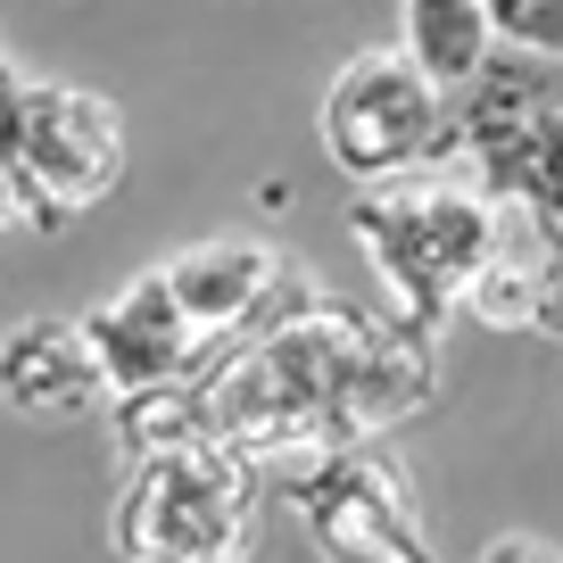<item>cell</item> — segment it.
Segmentation results:
<instances>
[{
	"mask_svg": "<svg viewBox=\"0 0 563 563\" xmlns=\"http://www.w3.org/2000/svg\"><path fill=\"white\" fill-rule=\"evenodd\" d=\"M431 389H440L431 332L349 307L316 282L241 349L216 356L191 382V398L216 448L249 456L257 473H282L332 448H373L406 415H422Z\"/></svg>",
	"mask_w": 563,
	"mask_h": 563,
	"instance_id": "obj_1",
	"label": "cell"
},
{
	"mask_svg": "<svg viewBox=\"0 0 563 563\" xmlns=\"http://www.w3.org/2000/svg\"><path fill=\"white\" fill-rule=\"evenodd\" d=\"M456 158H473L489 208L522 216L547 249V290L530 332L563 340V67L497 51L456 91Z\"/></svg>",
	"mask_w": 563,
	"mask_h": 563,
	"instance_id": "obj_2",
	"label": "cell"
},
{
	"mask_svg": "<svg viewBox=\"0 0 563 563\" xmlns=\"http://www.w3.org/2000/svg\"><path fill=\"white\" fill-rule=\"evenodd\" d=\"M349 232L365 241V265L382 274V299L398 323L440 332L464 307V290L481 282L497 249V208L481 183H448V175H406V183H373L349 199Z\"/></svg>",
	"mask_w": 563,
	"mask_h": 563,
	"instance_id": "obj_3",
	"label": "cell"
},
{
	"mask_svg": "<svg viewBox=\"0 0 563 563\" xmlns=\"http://www.w3.org/2000/svg\"><path fill=\"white\" fill-rule=\"evenodd\" d=\"M257 489L265 473L216 440L124 456L108 547L117 563H241L257 539Z\"/></svg>",
	"mask_w": 563,
	"mask_h": 563,
	"instance_id": "obj_4",
	"label": "cell"
},
{
	"mask_svg": "<svg viewBox=\"0 0 563 563\" xmlns=\"http://www.w3.org/2000/svg\"><path fill=\"white\" fill-rule=\"evenodd\" d=\"M124 175V117L84 84H18L0 100V183L18 232H58Z\"/></svg>",
	"mask_w": 563,
	"mask_h": 563,
	"instance_id": "obj_5",
	"label": "cell"
},
{
	"mask_svg": "<svg viewBox=\"0 0 563 563\" xmlns=\"http://www.w3.org/2000/svg\"><path fill=\"white\" fill-rule=\"evenodd\" d=\"M316 141L356 191L406 183V175H431V166L456 158V100L440 84H422L406 51H356L323 84Z\"/></svg>",
	"mask_w": 563,
	"mask_h": 563,
	"instance_id": "obj_6",
	"label": "cell"
},
{
	"mask_svg": "<svg viewBox=\"0 0 563 563\" xmlns=\"http://www.w3.org/2000/svg\"><path fill=\"white\" fill-rule=\"evenodd\" d=\"M265 481H282V497L299 506L323 563H440V547L415 514V489L382 448H332V456L282 464Z\"/></svg>",
	"mask_w": 563,
	"mask_h": 563,
	"instance_id": "obj_7",
	"label": "cell"
},
{
	"mask_svg": "<svg viewBox=\"0 0 563 563\" xmlns=\"http://www.w3.org/2000/svg\"><path fill=\"white\" fill-rule=\"evenodd\" d=\"M158 282H166V299L183 307V323L199 332V349H208V365L224 349H241L257 323H274L290 299H307L316 282L299 274V265L282 257L274 241H257V232H224V241H191L183 257H166L158 265ZM199 365V373H208ZM191 373V382H199Z\"/></svg>",
	"mask_w": 563,
	"mask_h": 563,
	"instance_id": "obj_8",
	"label": "cell"
},
{
	"mask_svg": "<svg viewBox=\"0 0 563 563\" xmlns=\"http://www.w3.org/2000/svg\"><path fill=\"white\" fill-rule=\"evenodd\" d=\"M91 332V356H100V382L108 398H141V389H175L191 382L199 365H208V349H199V332L183 323V307L166 299L158 265L150 274H133L108 307H91L84 316Z\"/></svg>",
	"mask_w": 563,
	"mask_h": 563,
	"instance_id": "obj_9",
	"label": "cell"
},
{
	"mask_svg": "<svg viewBox=\"0 0 563 563\" xmlns=\"http://www.w3.org/2000/svg\"><path fill=\"white\" fill-rule=\"evenodd\" d=\"M0 406H18L34 422H75L108 406L84 316H25L18 332H0Z\"/></svg>",
	"mask_w": 563,
	"mask_h": 563,
	"instance_id": "obj_10",
	"label": "cell"
},
{
	"mask_svg": "<svg viewBox=\"0 0 563 563\" xmlns=\"http://www.w3.org/2000/svg\"><path fill=\"white\" fill-rule=\"evenodd\" d=\"M398 51L415 58L422 84H440L448 100H456V91L497 58L489 9H481V0H398Z\"/></svg>",
	"mask_w": 563,
	"mask_h": 563,
	"instance_id": "obj_11",
	"label": "cell"
},
{
	"mask_svg": "<svg viewBox=\"0 0 563 563\" xmlns=\"http://www.w3.org/2000/svg\"><path fill=\"white\" fill-rule=\"evenodd\" d=\"M481 9H489L497 51H522V58L563 67V0H481Z\"/></svg>",
	"mask_w": 563,
	"mask_h": 563,
	"instance_id": "obj_12",
	"label": "cell"
},
{
	"mask_svg": "<svg viewBox=\"0 0 563 563\" xmlns=\"http://www.w3.org/2000/svg\"><path fill=\"white\" fill-rule=\"evenodd\" d=\"M473 563H563V547H555V539H539V530H497V539L481 547Z\"/></svg>",
	"mask_w": 563,
	"mask_h": 563,
	"instance_id": "obj_13",
	"label": "cell"
},
{
	"mask_svg": "<svg viewBox=\"0 0 563 563\" xmlns=\"http://www.w3.org/2000/svg\"><path fill=\"white\" fill-rule=\"evenodd\" d=\"M18 232V199H9V183H0V241Z\"/></svg>",
	"mask_w": 563,
	"mask_h": 563,
	"instance_id": "obj_14",
	"label": "cell"
},
{
	"mask_svg": "<svg viewBox=\"0 0 563 563\" xmlns=\"http://www.w3.org/2000/svg\"><path fill=\"white\" fill-rule=\"evenodd\" d=\"M18 84H25V75H18V67H9V58H0V100H9V91H18Z\"/></svg>",
	"mask_w": 563,
	"mask_h": 563,
	"instance_id": "obj_15",
	"label": "cell"
}]
</instances>
